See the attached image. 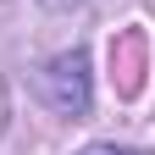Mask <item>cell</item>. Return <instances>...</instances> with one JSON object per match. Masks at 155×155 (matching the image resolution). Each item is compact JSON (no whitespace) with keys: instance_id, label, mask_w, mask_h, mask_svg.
I'll return each mask as SVG.
<instances>
[{"instance_id":"3","label":"cell","mask_w":155,"mask_h":155,"mask_svg":"<svg viewBox=\"0 0 155 155\" xmlns=\"http://www.w3.org/2000/svg\"><path fill=\"white\" fill-rule=\"evenodd\" d=\"M50 11H72V6H83V0H45Z\"/></svg>"},{"instance_id":"1","label":"cell","mask_w":155,"mask_h":155,"mask_svg":"<svg viewBox=\"0 0 155 155\" xmlns=\"http://www.w3.org/2000/svg\"><path fill=\"white\" fill-rule=\"evenodd\" d=\"M39 83H45V100L67 116H83L89 111V55L83 50H67L55 55V61L39 72Z\"/></svg>"},{"instance_id":"4","label":"cell","mask_w":155,"mask_h":155,"mask_svg":"<svg viewBox=\"0 0 155 155\" xmlns=\"http://www.w3.org/2000/svg\"><path fill=\"white\" fill-rule=\"evenodd\" d=\"M0 127H6V83H0Z\"/></svg>"},{"instance_id":"2","label":"cell","mask_w":155,"mask_h":155,"mask_svg":"<svg viewBox=\"0 0 155 155\" xmlns=\"http://www.w3.org/2000/svg\"><path fill=\"white\" fill-rule=\"evenodd\" d=\"M78 155H133V150H116V144H89V150H78Z\"/></svg>"}]
</instances>
